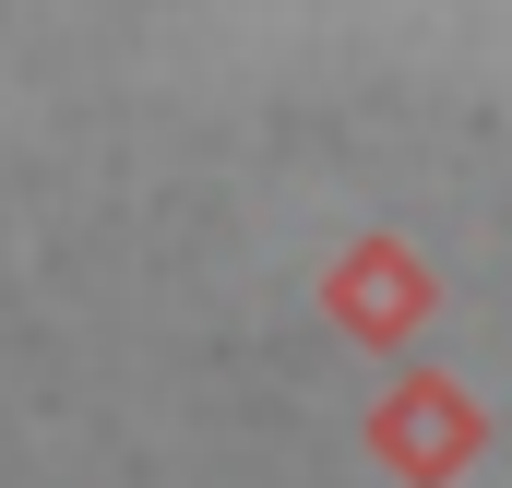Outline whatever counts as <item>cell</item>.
<instances>
[{
  "instance_id": "cell-2",
  "label": "cell",
  "mask_w": 512,
  "mask_h": 488,
  "mask_svg": "<svg viewBox=\"0 0 512 488\" xmlns=\"http://www.w3.org/2000/svg\"><path fill=\"white\" fill-rule=\"evenodd\" d=\"M334 298H346V322H358L370 346H393V334H405V310H429V286H417L405 262H382V250H370V262H358Z\"/></svg>"
},
{
  "instance_id": "cell-1",
  "label": "cell",
  "mask_w": 512,
  "mask_h": 488,
  "mask_svg": "<svg viewBox=\"0 0 512 488\" xmlns=\"http://www.w3.org/2000/svg\"><path fill=\"white\" fill-rule=\"evenodd\" d=\"M382 453L405 465V477H453V465L477 453V417H465V393H441V381L393 393V405H382Z\"/></svg>"
}]
</instances>
